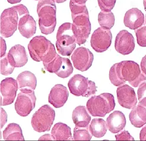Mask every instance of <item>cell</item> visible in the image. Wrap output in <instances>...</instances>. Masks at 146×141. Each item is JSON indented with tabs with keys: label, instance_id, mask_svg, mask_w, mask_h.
<instances>
[{
	"label": "cell",
	"instance_id": "1",
	"mask_svg": "<svg viewBox=\"0 0 146 141\" xmlns=\"http://www.w3.org/2000/svg\"><path fill=\"white\" fill-rule=\"evenodd\" d=\"M28 49L31 58L35 61H43V64L52 61L56 57L55 47L43 36H35L28 45Z\"/></svg>",
	"mask_w": 146,
	"mask_h": 141
},
{
	"label": "cell",
	"instance_id": "2",
	"mask_svg": "<svg viewBox=\"0 0 146 141\" xmlns=\"http://www.w3.org/2000/svg\"><path fill=\"white\" fill-rule=\"evenodd\" d=\"M29 14V12L24 5L20 4L7 9L1 15L0 32L4 38H9L17 30L19 21L22 16Z\"/></svg>",
	"mask_w": 146,
	"mask_h": 141
},
{
	"label": "cell",
	"instance_id": "3",
	"mask_svg": "<svg viewBox=\"0 0 146 141\" xmlns=\"http://www.w3.org/2000/svg\"><path fill=\"white\" fill-rule=\"evenodd\" d=\"M56 5L54 0H39L37 5L39 26L42 33H52L56 25Z\"/></svg>",
	"mask_w": 146,
	"mask_h": 141
},
{
	"label": "cell",
	"instance_id": "4",
	"mask_svg": "<svg viewBox=\"0 0 146 141\" xmlns=\"http://www.w3.org/2000/svg\"><path fill=\"white\" fill-rule=\"evenodd\" d=\"M89 113L94 117H105L115 108V102L113 95L104 93L91 97L87 102Z\"/></svg>",
	"mask_w": 146,
	"mask_h": 141
},
{
	"label": "cell",
	"instance_id": "5",
	"mask_svg": "<svg viewBox=\"0 0 146 141\" xmlns=\"http://www.w3.org/2000/svg\"><path fill=\"white\" fill-rule=\"evenodd\" d=\"M76 43L72 24L63 23L58 28L56 33V47L58 52L63 56H70L75 49Z\"/></svg>",
	"mask_w": 146,
	"mask_h": 141
},
{
	"label": "cell",
	"instance_id": "6",
	"mask_svg": "<svg viewBox=\"0 0 146 141\" xmlns=\"http://www.w3.org/2000/svg\"><path fill=\"white\" fill-rule=\"evenodd\" d=\"M119 68L122 80L128 82L133 87H138L146 80V75L141 72L139 65L133 61L119 63Z\"/></svg>",
	"mask_w": 146,
	"mask_h": 141
},
{
	"label": "cell",
	"instance_id": "7",
	"mask_svg": "<svg viewBox=\"0 0 146 141\" xmlns=\"http://www.w3.org/2000/svg\"><path fill=\"white\" fill-rule=\"evenodd\" d=\"M55 117V112L48 105H44L36 111L32 116L31 124L38 132L49 131Z\"/></svg>",
	"mask_w": 146,
	"mask_h": 141
},
{
	"label": "cell",
	"instance_id": "8",
	"mask_svg": "<svg viewBox=\"0 0 146 141\" xmlns=\"http://www.w3.org/2000/svg\"><path fill=\"white\" fill-rule=\"evenodd\" d=\"M68 86L70 92L76 96L89 97L97 91L95 83L81 75L72 76L68 82Z\"/></svg>",
	"mask_w": 146,
	"mask_h": 141
},
{
	"label": "cell",
	"instance_id": "9",
	"mask_svg": "<svg viewBox=\"0 0 146 141\" xmlns=\"http://www.w3.org/2000/svg\"><path fill=\"white\" fill-rule=\"evenodd\" d=\"M72 31L76 42L79 45L84 44L88 39L91 32V23L89 13L72 16Z\"/></svg>",
	"mask_w": 146,
	"mask_h": 141
},
{
	"label": "cell",
	"instance_id": "10",
	"mask_svg": "<svg viewBox=\"0 0 146 141\" xmlns=\"http://www.w3.org/2000/svg\"><path fill=\"white\" fill-rule=\"evenodd\" d=\"M36 98L34 90L30 89L20 90L15 103V110L21 117H26L35 107Z\"/></svg>",
	"mask_w": 146,
	"mask_h": 141
},
{
	"label": "cell",
	"instance_id": "11",
	"mask_svg": "<svg viewBox=\"0 0 146 141\" xmlns=\"http://www.w3.org/2000/svg\"><path fill=\"white\" fill-rule=\"evenodd\" d=\"M45 69L51 73H55L61 78L69 77L73 72L72 65L67 58H63L57 54L54 60L43 64Z\"/></svg>",
	"mask_w": 146,
	"mask_h": 141
},
{
	"label": "cell",
	"instance_id": "12",
	"mask_svg": "<svg viewBox=\"0 0 146 141\" xmlns=\"http://www.w3.org/2000/svg\"><path fill=\"white\" fill-rule=\"evenodd\" d=\"M112 39L110 29L99 27L94 31L91 37V46L97 53H103L111 46Z\"/></svg>",
	"mask_w": 146,
	"mask_h": 141
},
{
	"label": "cell",
	"instance_id": "13",
	"mask_svg": "<svg viewBox=\"0 0 146 141\" xmlns=\"http://www.w3.org/2000/svg\"><path fill=\"white\" fill-rule=\"evenodd\" d=\"M93 60V53L85 47L77 48L71 55V60L74 67L81 72L88 70L92 66Z\"/></svg>",
	"mask_w": 146,
	"mask_h": 141
},
{
	"label": "cell",
	"instance_id": "14",
	"mask_svg": "<svg viewBox=\"0 0 146 141\" xmlns=\"http://www.w3.org/2000/svg\"><path fill=\"white\" fill-rule=\"evenodd\" d=\"M17 80L12 78H7L3 80L1 82V106L10 105L14 102L18 90Z\"/></svg>",
	"mask_w": 146,
	"mask_h": 141
},
{
	"label": "cell",
	"instance_id": "15",
	"mask_svg": "<svg viewBox=\"0 0 146 141\" xmlns=\"http://www.w3.org/2000/svg\"><path fill=\"white\" fill-rule=\"evenodd\" d=\"M115 48L118 53L122 55L131 54L135 48V41L133 35L126 30L121 31L116 35Z\"/></svg>",
	"mask_w": 146,
	"mask_h": 141
},
{
	"label": "cell",
	"instance_id": "16",
	"mask_svg": "<svg viewBox=\"0 0 146 141\" xmlns=\"http://www.w3.org/2000/svg\"><path fill=\"white\" fill-rule=\"evenodd\" d=\"M117 99L119 104L123 108L133 109L137 104V98L134 89L128 85L118 86L116 90Z\"/></svg>",
	"mask_w": 146,
	"mask_h": 141
},
{
	"label": "cell",
	"instance_id": "17",
	"mask_svg": "<svg viewBox=\"0 0 146 141\" xmlns=\"http://www.w3.org/2000/svg\"><path fill=\"white\" fill-rule=\"evenodd\" d=\"M69 96L67 88L61 84L55 85L51 90L48 101L55 108H60L66 103Z\"/></svg>",
	"mask_w": 146,
	"mask_h": 141
},
{
	"label": "cell",
	"instance_id": "18",
	"mask_svg": "<svg viewBox=\"0 0 146 141\" xmlns=\"http://www.w3.org/2000/svg\"><path fill=\"white\" fill-rule=\"evenodd\" d=\"M125 26L132 30H136L144 23V15L137 8H133L127 11L123 19Z\"/></svg>",
	"mask_w": 146,
	"mask_h": 141
},
{
	"label": "cell",
	"instance_id": "19",
	"mask_svg": "<svg viewBox=\"0 0 146 141\" xmlns=\"http://www.w3.org/2000/svg\"><path fill=\"white\" fill-rule=\"evenodd\" d=\"M106 123L109 131L112 133H118L125 128L126 118L121 111H115L107 118Z\"/></svg>",
	"mask_w": 146,
	"mask_h": 141
},
{
	"label": "cell",
	"instance_id": "20",
	"mask_svg": "<svg viewBox=\"0 0 146 141\" xmlns=\"http://www.w3.org/2000/svg\"><path fill=\"white\" fill-rule=\"evenodd\" d=\"M18 28L20 33L26 38H30L33 36L36 31V23L32 16L29 14L20 17Z\"/></svg>",
	"mask_w": 146,
	"mask_h": 141
},
{
	"label": "cell",
	"instance_id": "21",
	"mask_svg": "<svg viewBox=\"0 0 146 141\" xmlns=\"http://www.w3.org/2000/svg\"><path fill=\"white\" fill-rule=\"evenodd\" d=\"M8 54L15 67H23L28 61V57L25 47L19 44L13 46Z\"/></svg>",
	"mask_w": 146,
	"mask_h": 141
},
{
	"label": "cell",
	"instance_id": "22",
	"mask_svg": "<svg viewBox=\"0 0 146 141\" xmlns=\"http://www.w3.org/2000/svg\"><path fill=\"white\" fill-rule=\"evenodd\" d=\"M72 118L76 127L87 128L89 124L91 117L84 106L77 107L72 112Z\"/></svg>",
	"mask_w": 146,
	"mask_h": 141
},
{
	"label": "cell",
	"instance_id": "23",
	"mask_svg": "<svg viewBox=\"0 0 146 141\" xmlns=\"http://www.w3.org/2000/svg\"><path fill=\"white\" fill-rule=\"evenodd\" d=\"M129 118L134 127L137 128L143 127L146 124V108L138 104L131 111Z\"/></svg>",
	"mask_w": 146,
	"mask_h": 141
},
{
	"label": "cell",
	"instance_id": "24",
	"mask_svg": "<svg viewBox=\"0 0 146 141\" xmlns=\"http://www.w3.org/2000/svg\"><path fill=\"white\" fill-rule=\"evenodd\" d=\"M51 136L55 140H72L71 129L63 123H58L51 130Z\"/></svg>",
	"mask_w": 146,
	"mask_h": 141
},
{
	"label": "cell",
	"instance_id": "25",
	"mask_svg": "<svg viewBox=\"0 0 146 141\" xmlns=\"http://www.w3.org/2000/svg\"><path fill=\"white\" fill-rule=\"evenodd\" d=\"M17 80L20 90L24 89L35 90L37 85V80L35 75L29 71H25L19 74Z\"/></svg>",
	"mask_w": 146,
	"mask_h": 141
},
{
	"label": "cell",
	"instance_id": "26",
	"mask_svg": "<svg viewBox=\"0 0 146 141\" xmlns=\"http://www.w3.org/2000/svg\"><path fill=\"white\" fill-rule=\"evenodd\" d=\"M3 138L5 140H24L22 130L16 123H10L3 131Z\"/></svg>",
	"mask_w": 146,
	"mask_h": 141
},
{
	"label": "cell",
	"instance_id": "27",
	"mask_svg": "<svg viewBox=\"0 0 146 141\" xmlns=\"http://www.w3.org/2000/svg\"><path fill=\"white\" fill-rule=\"evenodd\" d=\"M108 129L107 123L102 118H94L89 126L92 135L98 138L104 136Z\"/></svg>",
	"mask_w": 146,
	"mask_h": 141
},
{
	"label": "cell",
	"instance_id": "28",
	"mask_svg": "<svg viewBox=\"0 0 146 141\" xmlns=\"http://www.w3.org/2000/svg\"><path fill=\"white\" fill-rule=\"evenodd\" d=\"M98 21L102 27L111 29L115 24V16L113 13L111 11H102L99 14Z\"/></svg>",
	"mask_w": 146,
	"mask_h": 141
},
{
	"label": "cell",
	"instance_id": "29",
	"mask_svg": "<svg viewBox=\"0 0 146 141\" xmlns=\"http://www.w3.org/2000/svg\"><path fill=\"white\" fill-rule=\"evenodd\" d=\"M109 79L111 83L116 86H121L125 83V81L122 80L120 75L119 63L113 64L111 67L109 71Z\"/></svg>",
	"mask_w": 146,
	"mask_h": 141
},
{
	"label": "cell",
	"instance_id": "30",
	"mask_svg": "<svg viewBox=\"0 0 146 141\" xmlns=\"http://www.w3.org/2000/svg\"><path fill=\"white\" fill-rule=\"evenodd\" d=\"M15 66L13 63L9 54H6L4 57H1V74L7 76L11 75L13 72Z\"/></svg>",
	"mask_w": 146,
	"mask_h": 141
},
{
	"label": "cell",
	"instance_id": "31",
	"mask_svg": "<svg viewBox=\"0 0 146 141\" xmlns=\"http://www.w3.org/2000/svg\"><path fill=\"white\" fill-rule=\"evenodd\" d=\"M92 135L88 128L76 127L74 129V140H90Z\"/></svg>",
	"mask_w": 146,
	"mask_h": 141
},
{
	"label": "cell",
	"instance_id": "32",
	"mask_svg": "<svg viewBox=\"0 0 146 141\" xmlns=\"http://www.w3.org/2000/svg\"><path fill=\"white\" fill-rule=\"evenodd\" d=\"M137 41L138 45L142 47H146V23L135 30Z\"/></svg>",
	"mask_w": 146,
	"mask_h": 141
},
{
	"label": "cell",
	"instance_id": "33",
	"mask_svg": "<svg viewBox=\"0 0 146 141\" xmlns=\"http://www.w3.org/2000/svg\"><path fill=\"white\" fill-rule=\"evenodd\" d=\"M70 8L71 11V16L77 15L79 14L89 13L86 4H78L70 1Z\"/></svg>",
	"mask_w": 146,
	"mask_h": 141
},
{
	"label": "cell",
	"instance_id": "34",
	"mask_svg": "<svg viewBox=\"0 0 146 141\" xmlns=\"http://www.w3.org/2000/svg\"><path fill=\"white\" fill-rule=\"evenodd\" d=\"M137 94L139 104L146 108V82H143L140 85Z\"/></svg>",
	"mask_w": 146,
	"mask_h": 141
},
{
	"label": "cell",
	"instance_id": "35",
	"mask_svg": "<svg viewBox=\"0 0 146 141\" xmlns=\"http://www.w3.org/2000/svg\"><path fill=\"white\" fill-rule=\"evenodd\" d=\"M116 0H98V4L102 11H111L115 5Z\"/></svg>",
	"mask_w": 146,
	"mask_h": 141
},
{
	"label": "cell",
	"instance_id": "36",
	"mask_svg": "<svg viewBox=\"0 0 146 141\" xmlns=\"http://www.w3.org/2000/svg\"><path fill=\"white\" fill-rule=\"evenodd\" d=\"M116 140H134V138L127 130H123L115 135Z\"/></svg>",
	"mask_w": 146,
	"mask_h": 141
},
{
	"label": "cell",
	"instance_id": "37",
	"mask_svg": "<svg viewBox=\"0 0 146 141\" xmlns=\"http://www.w3.org/2000/svg\"><path fill=\"white\" fill-rule=\"evenodd\" d=\"M7 120V115L3 108H1V128H2Z\"/></svg>",
	"mask_w": 146,
	"mask_h": 141
},
{
	"label": "cell",
	"instance_id": "38",
	"mask_svg": "<svg viewBox=\"0 0 146 141\" xmlns=\"http://www.w3.org/2000/svg\"><path fill=\"white\" fill-rule=\"evenodd\" d=\"M6 51V44L4 39L1 37V57H3Z\"/></svg>",
	"mask_w": 146,
	"mask_h": 141
},
{
	"label": "cell",
	"instance_id": "39",
	"mask_svg": "<svg viewBox=\"0 0 146 141\" xmlns=\"http://www.w3.org/2000/svg\"><path fill=\"white\" fill-rule=\"evenodd\" d=\"M140 139L141 140H146V125L141 130L140 133Z\"/></svg>",
	"mask_w": 146,
	"mask_h": 141
},
{
	"label": "cell",
	"instance_id": "40",
	"mask_svg": "<svg viewBox=\"0 0 146 141\" xmlns=\"http://www.w3.org/2000/svg\"><path fill=\"white\" fill-rule=\"evenodd\" d=\"M141 68L142 72L146 75V55L142 58L141 61Z\"/></svg>",
	"mask_w": 146,
	"mask_h": 141
},
{
	"label": "cell",
	"instance_id": "41",
	"mask_svg": "<svg viewBox=\"0 0 146 141\" xmlns=\"http://www.w3.org/2000/svg\"><path fill=\"white\" fill-rule=\"evenodd\" d=\"M39 140H53V138L52 137V136L49 135V134H46V135H43L42 136H41L39 139Z\"/></svg>",
	"mask_w": 146,
	"mask_h": 141
},
{
	"label": "cell",
	"instance_id": "42",
	"mask_svg": "<svg viewBox=\"0 0 146 141\" xmlns=\"http://www.w3.org/2000/svg\"><path fill=\"white\" fill-rule=\"evenodd\" d=\"M87 0H70V1L78 4H86Z\"/></svg>",
	"mask_w": 146,
	"mask_h": 141
},
{
	"label": "cell",
	"instance_id": "43",
	"mask_svg": "<svg viewBox=\"0 0 146 141\" xmlns=\"http://www.w3.org/2000/svg\"><path fill=\"white\" fill-rule=\"evenodd\" d=\"M21 0H7V1H8L9 3L10 4H16V3H20Z\"/></svg>",
	"mask_w": 146,
	"mask_h": 141
},
{
	"label": "cell",
	"instance_id": "44",
	"mask_svg": "<svg viewBox=\"0 0 146 141\" xmlns=\"http://www.w3.org/2000/svg\"><path fill=\"white\" fill-rule=\"evenodd\" d=\"M54 1H55V3H62L66 1L67 0H54Z\"/></svg>",
	"mask_w": 146,
	"mask_h": 141
},
{
	"label": "cell",
	"instance_id": "45",
	"mask_svg": "<svg viewBox=\"0 0 146 141\" xmlns=\"http://www.w3.org/2000/svg\"><path fill=\"white\" fill-rule=\"evenodd\" d=\"M143 4H144V9L146 11V0H143Z\"/></svg>",
	"mask_w": 146,
	"mask_h": 141
},
{
	"label": "cell",
	"instance_id": "46",
	"mask_svg": "<svg viewBox=\"0 0 146 141\" xmlns=\"http://www.w3.org/2000/svg\"><path fill=\"white\" fill-rule=\"evenodd\" d=\"M145 23H146V15H145Z\"/></svg>",
	"mask_w": 146,
	"mask_h": 141
},
{
	"label": "cell",
	"instance_id": "47",
	"mask_svg": "<svg viewBox=\"0 0 146 141\" xmlns=\"http://www.w3.org/2000/svg\"><path fill=\"white\" fill-rule=\"evenodd\" d=\"M36 1H39V0H36Z\"/></svg>",
	"mask_w": 146,
	"mask_h": 141
}]
</instances>
